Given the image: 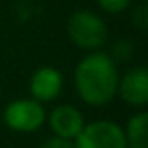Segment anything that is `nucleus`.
I'll return each instance as SVG.
<instances>
[{
	"label": "nucleus",
	"instance_id": "10",
	"mask_svg": "<svg viewBox=\"0 0 148 148\" xmlns=\"http://www.w3.org/2000/svg\"><path fill=\"white\" fill-rule=\"evenodd\" d=\"M39 148H75L73 140H67V138H59V136H49L47 140L41 142Z\"/></svg>",
	"mask_w": 148,
	"mask_h": 148
},
{
	"label": "nucleus",
	"instance_id": "9",
	"mask_svg": "<svg viewBox=\"0 0 148 148\" xmlns=\"http://www.w3.org/2000/svg\"><path fill=\"white\" fill-rule=\"evenodd\" d=\"M134 0H95V4L99 6V10L108 12V14H120L126 12L132 6Z\"/></svg>",
	"mask_w": 148,
	"mask_h": 148
},
{
	"label": "nucleus",
	"instance_id": "11",
	"mask_svg": "<svg viewBox=\"0 0 148 148\" xmlns=\"http://www.w3.org/2000/svg\"><path fill=\"white\" fill-rule=\"evenodd\" d=\"M142 2H146V0H142Z\"/></svg>",
	"mask_w": 148,
	"mask_h": 148
},
{
	"label": "nucleus",
	"instance_id": "2",
	"mask_svg": "<svg viewBox=\"0 0 148 148\" xmlns=\"http://www.w3.org/2000/svg\"><path fill=\"white\" fill-rule=\"evenodd\" d=\"M67 37L81 51H99L108 41V25L91 10H75L67 21Z\"/></svg>",
	"mask_w": 148,
	"mask_h": 148
},
{
	"label": "nucleus",
	"instance_id": "3",
	"mask_svg": "<svg viewBox=\"0 0 148 148\" xmlns=\"http://www.w3.org/2000/svg\"><path fill=\"white\" fill-rule=\"evenodd\" d=\"M2 118L10 130L31 134V132H37L45 124L47 112L41 101H37L33 97H18V99H12L4 108Z\"/></svg>",
	"mask_w": 148,
	"mask_h": 148
},
{
	"label": "nucleus",
	"instance_id": "7",
	"mask_svg": "<svg viewBox=\"0 0 148 148\" xmlns=\"http://www.w3.org/2000/svg\"><path fill=\"white\" fill-rule=\"evenodd\" d=\"M45 122L49 124L53 136L67 138V140H75L77 134L85 126L83 114L75 106H71V103H59V106H55L51 110V114H47Z\"/></svg>",
	"mask_w": 148,
	"mask_h": 148
},
{
	"label": "nucleus",
	"instance_id": "8",
	"mask_svg": "<svg viewBox=\"0 0 148 148\" xmlns=\"http://www.w3.org/2000/svg\"><path fill=\"white\" fill-rule=\"evenodd\" d=\"M128 148H148V114L144 110L132 114L124 126Z\"/></svg>",
	"mask_w": 148,
	"mask_h": 148
},
{
	"label": "nucleus",
	"instance_id": "5",
	"mask_svg": "<svg viewBox=\"0 0 148 148\" xmlns=\"http://www.w3.org/2000/svg\"><path fill=\"white\" fill-rule=\"evenodd\" d=\"M118 95L124 103L144 110L148 103V69L146 67H132L118 79Z\"/></svg>",
	"mask_w": 148,
	"mask_h": 148
},
{
	"label": "nucleus",
	"instance_id": "1",
	"mask_svg": "<svg viewBox=\"0 0 148 148\" xmlns=\"http://www.w3.org/2000/svg\"><path fill=\"white\" fill-rule=\"evenodd\" d=\"M120 71L116 59L103 51L87 53L75 67L73 85L79 99L91 108H103L118 95Z\"/></svg>",
	"mask_w": 148,
	"mask_h": 148
},
{
	"label": "nucleus",
	"instance_id": "6",
	"mask_svg": "<svg viewBox=\"0 0 148 148\" xmlns=\"http://www.w3.org/2000/svg\"><path fill=\"white\" fill-rule=\"evenodd\" d=\"M29 91L31 97L41 103L55 101L63 91V73L51 65H43L35 69V73L29 79Z\"/></svg>",
	"mask_w": 148,
	"mask_h": 148
},
{
	"label": "nucleus",
	"instance_id": "4",
	"mask_svg": "<svg viewBox=\"0 0 148 148\" xmlns=\"http://www.w3.org/2000/svg\"><path fill=\"white\" fill-rule=\"evenodd\" d=\"M73 144L75 148H128L124 128L112 120L85 122Z\"/></svg>",
	"mask_w": 148,
	"mask_h": 148
}]
</instances>
